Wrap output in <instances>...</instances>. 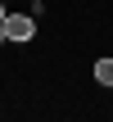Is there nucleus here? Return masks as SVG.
Returning a JSON list of instances; mask_svg holds the SVG:
<instances>
[{
  "label": "nucleus",
  "instance_id": "f03ea898",
  "mask_svg": "<svg viewBox=\"0 0 113 122\" xmlns=\"http://www.w3.org/2000/svg\"><path fill=\"white\" fill-rule=\"evenodd\" d=\"M95 81L113 86V59H100V63H95Z\"/></svg>",
  "mask_w": 113,
  "mask_h": 122
},
{
  "label": "nucleus",
  "instance_id": "f257e3e1",
  "mask_svg": "<svg viewBox=\"0 0 113 122\" xmlns=\"http://www.w3.org/2000/svg\"><path fill=\"white\" fill-rule=\"evenodd\" d=\"M32 32H36V23L27 14H9L5 18V41H32Z\"/></svg>",
  "mask_w": 113,
  "mask_h": 122
}]
</instances>
